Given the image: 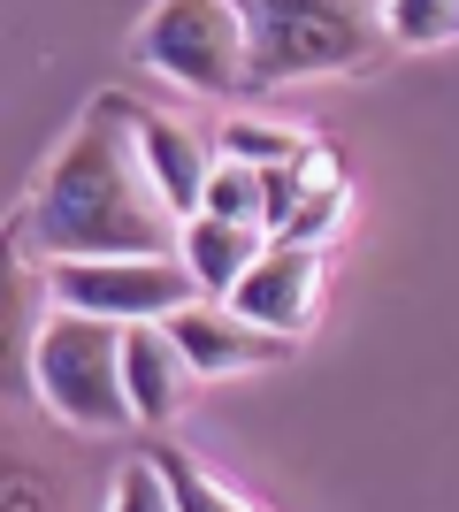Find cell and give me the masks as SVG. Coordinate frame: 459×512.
<instances>
[{"label": "cell", "instance_id": "cell-13", "mask_svg": "<svg viewBox=\"0 0 459 512\" xmlns=\"http://www.w3.org/2000/svg\"><path fill=\"white\" fill-rule=\"evenodd\" d=\"M146 451H153V467H161V482H169V505L176 512H238V505H253L245 490L215 482L207 459H192V451H176V444H146Z\"/></svg>", "mask_w": 459, "mask_h": 512}, {"label": "cell", "instance_id": "cell-8", "mask_svg": "<svg viewBox=\"0 0 459 512\" xmlns=\"http://www.w3.org/2000/svg\"><path fill=\"white\" fill-rule=\"evenodd\" d=\"M161 329L184 344L192 375H245V367L291 360V337H276V329H261V321H245L230 299H222V306L184 299V306H169V314H161Z\"/></svg>", "mask_w": 459, "mask_h": 512}, {"label": "cell", "instance_id": "cell-1", "mask_svg": "<svg viewBox=\"0 0 459 512\" xmlns=\"http://www.w3.org/2000/svg\"><path fill=\"white\" fill-rule=\"evenodd\" d=\"M31 253L69 260V253H176V214L161 207L146 161L131 138V100L100 92L85 123L62 138L46 161L39 192L23 207Z\"/></svg>", "mask_w": 459, "mask_h": 512}, {"label": "cell", "instance_id": "cell-3", "mask_svg": "<svg viewBox=\"0 0 459 512\" xmlns=\"http://www.w3.org/2000/svg\"><path fill=\"white\" fill-rule=\"evenodd\" d=\"M31 398L62 428H85V436L131 428V398H123V321L85 314V306H46L39 344H31Z\"/></svg>", "mask_w": 459, "mask_h": 512}, {"label": "cell", "instance_id": "cell-14", "mask_svg": "<svg viewBox=\"0 0 459 512\" xmlns=\"http://www.w3.org/2000/svg\"><path fill=\"white\" fill-rule=\"evenodd\" d=\"M199 207H207V214H230V222H261V230H268V176L253 169V161H238V153H222L215 169H207Z\"/></svg>", "mask_w": 459, "mask_h": 512}, {"label": "cell", "instance_id": "cell-7", "mask_svg": "<svg viewBox=\"0 0 459 512\" xmlns=\"http://www.w3.org/2000/svg\"><path fill=\"white\" fill-rule=\"evenodd\" d=\"M46 306L54 291H46V268H31V222L8 214L0 222V406L31 398V344H39Z\"/></svg>", "mask_w": 459, "mask_h": 512}, {"label": "cell", "instance_id": "cell-17", "mask_svg": "<svg viewBox=\"0 0 459 512\" xmlns=\"http://www.w3.org/2000/svg\"><path fill=\"white\" fill-rule=\"evenodd\" d=\"M108 497H115L123 512H176V505H169V482H161V467H153V451L123 459V474H115Z\"/></svg>", "mask_w": 459, "mask_h": 512}, {"label": "cell", "instance_id": "cell-15", "mask_svg": "<svg viewBox=\"0 0 459 512\" xmlns=\"http://www.w3.org/2000/svg\"><path fill=\"white\" fill-rule=\"evenodd\" d=\"M391 46H452L459 39V0H383Z\"/></svg>", "mask_w": 459, "mask_h": 512}, {"label": "cell", "instance_id": "cell-10", "mask_svg": "<svg viewBox=\"0 0 459 512\" xmlns=\"http://www.w3.org/2000/svg\"><path fill=\"white\" fill-rule=\"evenodd\" d=\"M131 138H138V161H146L153 192H161V207L184 222V214H199V192H207V146H199L192 130L176 123V115H153V107L131 100Z\"/></svg>", "mask_w": 459, "mask_h": 512}, {"label": "cell", "instance_id": "cell-11", "mask_svg": "<svg viewBox=\"0 0 459 512\" xmlns=\"http://www.w3.org/2000/svg\"><path fill=\"white\" fill-rule=\"evenodd\" d=\"M176 237H184V245H176V260H184V276L199 283V291H207V299H222V291H230V283L245 276V260L261 253L268 245V230L261 222H230V214H184V222H176Z\"/></svg>", "mask_w": 459, "mask_h": 512}, {"label": "cell", "instance_id": "cell-6", "mask_svg": "<svg viewBox=\"0 0 459 512\" xmlns=\"http://www.w3.org/2000/svg\"><path fill=\"white\" fill-rule=\"evenodd\" d=\"M245 321H261L276 337H306L314 314H322V245H299V237H268L261 253L245 260V276L222 291Z\"/></svg>", "mask_w": 459, "mask_h": 512}, {"label": "cell", "instance_id": "cell-12", "mask_svg": "<svg viewBox=\"0 0 459 512\" xmlns=\"http://www.w3.org/2000/svg\"><path fill=\"white\" fill-rule=\"evenodd\" d=\"M0 505H85V490H77L69 467H54L46 451L0 444Z\"/></svg>", "mask_w": 459, "mask_h": 512}, {"label": "cell", "instance_id": "cell-4", "mask_svg": "<svg viewBox=\"0 0 459 512\" xmlns=\"http://www.w3.org/2000/svg\"><path fill=\"white\" fill-rule=\"evenodd\" d=\"M146 69L176 77L184 92H245V16L230 0H161L138 31Z\"/></svg>", "mask_w": 459, "mask_h": 512}, {"label": "cell", "instance_id": "cell-2", "mask_svg": "<svg viewBox=\"0 0 459 512\" xmlns=\"http://www.w3.org/2000/svg\"><path fill=\"white\" fill-rule=\"evenodd\" d=\"M245 16V77L253 85H299L360 69L383 31V0H230Z\"/></svg>", "mask_w": 459, "mask_h": 512}, {"label": "cell", "instance_id": "cell-9", "mask_svg": "<svg viewBox=\"0 0 459 512\" xmlns=\"http://www.w3.org/2000/svg\"><path fill=\"white\" fill-rule=\"evenodd\" d=\"M184 390H192V360L184 344L161 329V321H123V398H131L138 428H161L184 413Z\"/></svg>", "mask_w": 459, "mask_h": 512}, {"label": "cell", "instance_id": "cell-5", "mask_svg": "<svg viewBox=\"0 0 459 512\" xmlns=\"http://www.w3.org/2000/svg\"><path fill=\"white\" fill-rule=\"evenodd\" d=\"M46 291L54 306H85L108 321H161L169 306L199 299V283L184 276L176 253H69L46 260Z\"/></svg>", "mask_w": 459, "mask_h": 512}, {"label": "cell", "instance_id": "cell-16", "mask_svg": "<svg viewBox=\"0 0 459 512\" xmlns=\"http://www.w3.org/2000/svg\"><path fill=\"white\" fill-rule=\"evenodd\" d=\"M222 153H238V161H253V169H276V161H299L306 138H299V130L261 123V115H238V123L222 130Z\"/></svg>", "mask_w": 459, "mask_h": 512}]
</instances>
